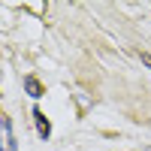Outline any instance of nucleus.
<instances>
[{
    "label": "nucleus",
    "mask_w": 151,
    "mask_h": 151,
    "mask_svg": "<svg viewBox=\"0 0 151 151\" xmlns=\"http://www.w3.org/2000/svg\"><path fill=\"white\" fill-rule=\"evenodd\" d=\"M0 130H3V151H15V139H12V121L3 118V121H0Z\"/></svg>",
    "instance_id": "1"
},
{
    "label": "nucleus",
    "mask_w": 151,
    "mask_h": 151,
    "mask_svg": "<svg viewBox=\"0 0 151 151\" xmlns=\"http://www.w3.org/2000/svg\"><path fill=\"white\" fill-rule=\"evenodd\" d=\"M33 118H36V130H40V136H42V139H48V133H52V127H48L45 115H42V112H33Z\"/></svg>",
    "instance_id": "2"
},
{
    "label": "nucleus",
    "mask_w": 151,
    "mask_h": 151,
    "mask_svg": "<svg viewBox=\"0 0 151 151\" xmlns=\"http://www.w3.org/2000/svg\"><path fill=\"white\" fill-rule=\"evenodd\" d=\"M24 88L30 91V97H40V94H42V88H40V82H36V79H27V82H24Z\"/></svg>",
    "instance_id": "3"
},
{
    "label": "nucleus",
    "mask_w": 151,
    "mask_h": 151,
    "mask_svg": "<svg viewBox=\"0 0 151 151\" xmlns=\"http://www.w3.org/2000/svg\"><path fill=\"white\" fill-rule=\"evenodd\" d=\"M142 64H145V67L151 70V55H142Z\"/></svg>",
    "instance_id": "4"
}]
</instances>
